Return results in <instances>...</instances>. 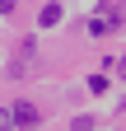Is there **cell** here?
Listing matches in <instances>:
<instances>
[{
    "instance_id": "obj_1",
    "label": "cell",
    "mask_w": 126,
    "mask_h": 131,
    "mask_svg": "<svg viewBox=\"0 0 126 131\" xmlns=\"http://www.w3.org/2000/svg\"><path fill=\"white\" fill-rule=\"evenodd\" d=\"M9 117H14V131H33V126L42 122V117H37V108H33V103H23V98L9 108Z\"/></svg>"
},
{
    "instance_id": "obj_2",
    "label": "cell",
    "mask_w": 126,
    "mask_h": 131,
    "mask_svg": "<svg viewBox=\"0 0 126 131\" xmlns=\"http://www.w3.org/2000/svg\"><path fill=\"white\" fill-rule=\"evenodd\" d=\"M117 24H121V19H117V14H112V9H103V14H98V19H93V33H98V38H103V33H112Z\"/></svg>"
},
{
    "instance_id": "obj_3",
    "label": "cell",
    "mask_w": 126,
    "mask_h": 131,
    "mask_svg": "<svg viewBox=\"0 0 126 131\" xmlns=\"http://www.w3.org/2000/svg\"><path fill=\"white\" fill-rule=\"evenodd\" d=\"M42 28H56L61 24V5H42V19H37Z\"/></svg>"
},
{
    "instance_id": "obj_4",
    "label": "cell",
    "mask_w": 126,
    "mask_h": 131,
    "mask_svg": "<svg viewBox=\"0 0 126 131\" xmlns=\"http://www.w3.org/2000/svg\"><path fill=\"white\" fill-rule=\"evenodd\" d=\"M70 131H93V117H75V122H70Z\"/></svg>"
},
{
    "instance_id": "obj_5",
    "label": "cell",
    "mask_w": 126,
    "mask_h": 131,
    "mask_svg": "<svg viewBox=\"0 0 126 131\" xmlns=\"http://www.w3.org/2000/svg\"><path fill=\"white\" fill-rule=\"evenodd\" d=\"M0 131H14V117H9V108H0Z\"/></svg>"
},
{
    "instance_id": "obj_6",
    "label": "cell",
    "mask_w": 126,
    "mask_h": 131,
    "mask_svg": "<svg viewBox=\"0 0 126 131\" xmlns=\"http://www.w3.org/2000/svg\"><path fill=\"white\" fill-rule=\"evenodd\" d=\"M9 9H14V0H0V14H9Z\"/></svg>"
},
{
    "instance_id": "obj_7",
    "label": "cell",
    "mask_w": 126,
    "mask_h": 131,
    "mask_svg": "<svg viewBox=\"0 0 126 131\" xmlns=\"http://www.w3.org/2000/svg\"><path fill=\"white\" fill-rule=\"evenodd\" d=\"M117 70H121V80H126V61H121V66H117Z\"/></svg>"
}]
</instances>
